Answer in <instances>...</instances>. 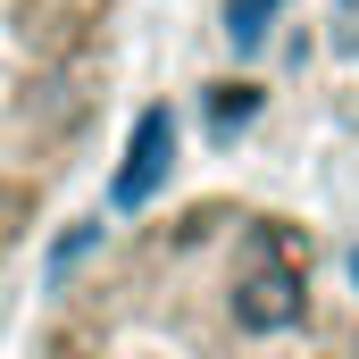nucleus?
<instances>
[{"mask_svg": "<svg viewBox=\"0 0 359 359\" xmlns=\"http://www.w3.org/2000/svg\"><path fill=\"white\" fill-rule=\"evenodd\" d=\"M168 168H176V117H168V109H142L134 134H126V168L109 184V201H117V209H142V201L168 184Z\"/></svg>", "mask_w": 359, "mask_h": 359, "instance_id": "1", "label": "nucleus"}, {"mask_svg": "<svg viewBox=\"0 0 359 359\" xmlns=\"http://www.w3.org/2000/svg\"><path fill=\"white\" fill-rule=\"evenodd\" d=\"M92 243H100V226H76V234H67V243H59V268H76V259H84Z\"/></svg>", "mask_w": 359, "mask_h": 359, "instance_id": "5", "label": "nucleus"}, {"mask_svg": "<svg viewBox=\"0 0 359 359\" xmlns=\"http://www.w3.org/2000/svg\"><path fill=\"white\" fill-rule=\"evenodd\" d=\"M67 359H76V351H67Z\"/></svg>", "mask_w": 359, "mask_h": 359, "instance_id": "7", "label": "nucleus"}, {"mask_svg": "<svg viewBox=\"0 0 359 359\" xmlns=\"http://www.w3.org/2000/svg\"><path fill=\"white\" fill-rule=\"evenodd\" d=\"M351 276H359V251H351Z\"/></svg>", "mask_w": 359, "mask_h": 359, "instance_id": "6", "label": "nucleus"}, {"mask_svg": "<svg viewBox=\"0 0 359 359\" xmlns=\"http://www.w3.org/2000/svg\"><path fill=\"white\" fill-rule=\"evenodd\" d=\"M251 109H259V92H251V84H226V92H217V100H209V126L226 134V126H243Z\"/></svg>", "mask_w": 359, "mask_h": 359, "instance_id": "4", "label": "nucleus"}, {"mask_svg": "<svg viewBox=\"0 0 359 359\" xmlns=\"http://www.w3.org/2000/svg\"><path fill=\"white\" fill-rule=\"evenodd\" d=\"M276 8H284V0H226V34H234V42H259Z\"/></svg>", "mask_w": 359, "mask_h": 359, "instance_id": "3", "label": "nucleus"}, {"mask_svg": "<svg viewBox=\"0 0 359 359\" xmlns=\"http://www.w3.org/2000/svg\"><path fill=\"white\" fill-rule=\"evenodd\" d=\"M301 318H309L301 268H251L234 284V326H243V334H284V326H301Z\"/></svg>", "mask_w": 359, "mask_h": 359, "instance_id": "2", "label": "nucleus"}]
</instances>
